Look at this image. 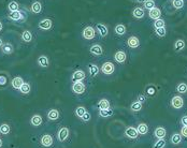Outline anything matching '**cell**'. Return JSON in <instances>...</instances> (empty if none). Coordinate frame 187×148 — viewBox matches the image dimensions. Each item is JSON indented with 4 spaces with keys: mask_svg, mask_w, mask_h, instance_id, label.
Here are the masks:
<instances>
[{
    "mask_svg": "<svg viewBox=\"0 0 187 148\" xmlns=\"http://www.w3.org/2000/svg\"><path fill=\"white\" fill-rule=\"evenodd\" d=\"M70 136H71V131H70L69 127L62 126L57 131V140L59 143H67L69 141Z\"/></svg>",
    "mask_w": 187,
    "mask_h": 148,
    "instance_id": "6da1fadb",
    "label": "cell"
},
{
    "mask_svg": "<svg viewBox=\"0 0 187 148\" xmlns=\"http://www.w3.org/2000/svg\"><path fill=\"white\" fill-rule=\"evenodd\" d=\"M71 90L73 94H75L76 96H81V94H85L86 91V85L83 82H76V83H72Z\"/></svg>",
    "mask_w": 187,
    "mask_h": 148,
    "instance_id": "7a4b0ae2",
    "label": "cell"
},
{
    "mask_svg": "<svg viewBox=\"0 0 187 148\" xmlns=\"http://www.w3.org/2000/svg\"><path fill=\"white\" fill-rule=\"evenodd\" d=\"M100 71L104 75H112L115 72V64L112 61H106L102 63L100 68Z\"/></svg>",
    "mask_w": 187,
    "mask_h": 148,
    "instance_id": "3957f363",
    "label": "cell"
},
{
    "mask_svg": "<svg viewBox=\"0 0 187 148\" xmlns=\"http://www.w3.org/2000/svg\"><path fill=\"white\" fill-rule=\"evenodd\" d=\"M82 37L85 40H94L96 37V28H94L93 26H86L82 31Z\"/></svg>",
    "mask_w": 187,
    "mask_h": 148,
    "instance_id": "277c9868",
    "label": "cell"
},
{
    "mask_svg": "<svg viewBox=\"0 0 187 148\" xmlns=\"http://www.w3.org/2000/svg\"><path fill=\"white\" fill-rule=\"evenodd\" d=\"M94 109H97V111H100V109H110V107H112L111 105V101L109 100V99L106 98H102L100 99V100H98V102H97L95 105L93 106Z\"/></svg>",
    "mask_w": 187,
    "mask_h": 148,
    "instance_id": "5b68a950",
    "label": "cell"
},
{
    "mask_svg": "<svg viewBox=\"0 0 187 148\" xmlns=\"http://www.w3.org/2000/svg\"><path fill=\"white\" fill-rule=\"evenodd\" d=\"M40 144L45 148L52 147L54 144V137L51 134H43L40 138Z\"/></svg>",
    "mask_w": 187,
    "mask_h": 148,
    "instance_id": "8992f818",
    "label": "cell"
},
{
    "mask_svg": "<svg viewBox=\"0 0 187 148\" xmlns=\"http://www.w3.org/2000/svg\"><path fill=\"white\" fill-rule=\"evenodd\" d=\"M86 79V74L85 71L83 70H76L71 74V82L72 83H76V82H83Z\"/></svg>",
    "mask_w": 187,
    "mask_h": 148,
    "instance_id": "52a82bcc",
    "label": "cell"
},
{
    "mask_svg": "<svg viewBox=\"0 0 187 148\" xmlns=\"http://www.w3.org/2000/svg\"><path fill=\"white\" fill-rule=\"evenodd\" d=\"M113 57H114V60H115V61L117 62V63H119V64L125 63L126 60H127V54H126L125 51H122V49L116 51Z\"/></svg>",
    "mask_w": 187,
    "mask_h": 148,
    "instance_id": "ba28073f",
    "label": "cell"
},
{
    "mask_svg": "<svg viewBox=\"0 0 187 148\" xmlns=\"http://www.w3.org/2000/svg\"><path fill=\"white\" fill-rule=\"evenodd\" d=\"M171 106L175 109H181L184 106V99L181 96H174L171 99Z\"/></svg>",
    "mask_w": 187,
    "mask_h": 148,
    "instance_id": "9c48e42d",
    "label": "cell"
},
{
    "mask_svg": "<svg viewBox=\"0 0 187 148\" xmlns=\"http://www.w3.org/2000/svg\"><path fill=\"white\" fill-rule=\"evenodd\" d=\"M89 53H90L93 56L100 57L103 55V47L101 46L100 44H93L89 47Z\"/></svg>",
    "mask_w": 187,
    "mask_h": 148,
    "instance_id": "30bf717a",
    "label": "cell"
},
{
    "mask_svg": "<svg viewBox=\"0 0 187 148\" xmlns=\"http://www.w3.org/2000/svg\"><path fill=\"white\" fill-rule=\"evenodd\" d=\"M124 134H125L128 138H130V140H135V138H138V136L140 135L138 130H137V128H135V127H128V128H126L125 133Z\"/></svg>",
    "mask_w": 187,
    "mask_h": 148,
    "instance_id": "8fae6325",
    "label": "cell"
},
{
    "mask_svg": "<svg viewBox=\"0 0 187 148\" xmlns=\"http://www.w3.org/2000/svg\"><path fill=\"white\" fill-rule=\"evenodd\" d=\"M87 69H88V73L90 74V76L93 77H96L100 72V68L96 63H93V62H89L87 64Z\"/></svg>",
    "mask_w": 187,
    "mask_h": 148,
    "instance_id": "7c38bea8",
    "label": "cell"
},
{
    "mask_svg": "<svg viewBox=\"0 0 187 148\" xmlns=\"http://www.w3.org/2000/svg\"><path fill=\"white\" fill-rule=\"evenodd\" d=\"M127 45L130 48H138L139 45H140V40L135 35H131L127 39Z\"/></svg>",
    "mask_w": 187,
    "mask_h": 148,
    "instance_id": "4fadbf2b",
    "label": "cell"
},
{
    "mask_svg": "<svg viewBox=\"0 0 187 148\" xmlns=\"http://www.w3.org/2000/svg\"><path fill=\"white\" fill-rule=\"evenodd\" d=\"M96 31H98V33L100 35V37H102V38L106 37L108 33H109V29H108V27H106V25L101 24V23L96 24Z\"/></svg>",
    "mask_w": 187,
    "mask_h": 148,
    "instance_id": "5bb4252c",
    "label": "cell"
},
{
    "mask_svg": "<svg viewBox=\"0 0 187 148\" xmlns=\"http://www.w3.org/2000/svg\"><path fill=\"white\" fill-rule=\"evenodd\" d=\"M53 27V22L49 18H44V20H40L39 23V28L42 30H49Z\"/></svg>",
    "mask_w": 187,
    "mask_h": 148,
    "instance_id": "9a60e30c",
    "label": "cell"
},
{
    "mask_svg": "<svg viewBox=\"0 0 187 148\" xmlns=\"http://www.w3.org/2000/svg\"><path fill=\"white\" fill-rule=\"evenodd\" d=\"M154 136H155L156 138H165L166 135H167V131H166V129L163 128V127H157V128L154 130Z\"/></svg>",
    "mask_w": 187,
    "mask_h": 148,
    "instance_id": "2e32d148",
    "label": "cell"
},
{
    "mask_svg": "<svg viewBox=\"0 0 187 148\" xmlns=\"http://www.w3.org/2000/svg\"><path fill=\"white\" fill-rule=\"evenodd\" d=\"M59 117H60V113H59V111L57 109H51L47 112V118L49 120L55 121L57 119H59Z\"/></svg>",
    "mask_w": 187,
    "mask_h": 148,
    "instance_id": "e0dca14e",
    "label": "cell"
},
{
    "mask_svg": "<svg viewBox=\"0 0 187 148\" xmlns=\"http://www.w3.org/2000/svg\"><path fill=\"white\" fill-rule=\"evenodd\" d=\"M113 114H114V111H113V109H112V107L98 111V116L101 117V118H109V117L113 116Z\"/></svg>",
    "mask_w": 187,
    "mask_h": 148,
    "instance_id": "ac0fdd59",
    "label": "cell"
},
{
    "mask_svg": "<svg viewBox=\"0 0 187 148\" xmlns=\"http://www.w3.org/2000/svg\"><path fill=\"white\" fill-rule=\"evenodd\" d=\"M30 123H31V126L33 127H39L41 126L42 123H43V119H42V116L39 115V114H36L30 118Z\"/></svg>",
    "mask_w": 187,
    "mask_h": 148,
    "instance_id": "d6986e66",
    "label": "cell"
},
{
    "mask_svg": "<svg viewBox=\"0 0 187 148\" xmlns=\"http://www.w3.org/2000/svg\"><path fill=\"white\" fill-rule=\"evenodd\" d=\"M37 62L41 68H47L49 64V60L45 55H41V56L38 57Z\"/></svg>",
    "mask_w": 187,
    "mask_h": 148,
    "instance_id": "ffe728a7",
    "label": "cell"
},
{
    "mask_svg": "<svg viewBox=\"0 0 187 148\" xmlns=\"http://www.w3.org/2000/svg\"><path fill=\"white\" fill-rule=\"evenodd\" d=\"M25 82H24V79H22L21 76H16V77H14V79H12V82H11V85H12V87L14 89H18L20 90V88L22 87V85L24 84Z\"/></svg>",
    "mask_w": 187,
    "mask_h": 148,
    "instance_id": "44dd1931",
    "label": "cell"
},
{
    "mask_svg": "<svg viewBox=\"0 0 187 148\" xmlns=\"http://www.w3.org/2000/svg\"><path fill=\"white\" fill-rule=\"evenodd\" d=\"M148 16H150L152 20H158V18H160V16H161V11H160V9H158V8H154V9H152V10H150V12H148Z\"/></svg>",
    "mask_w": 187,
    "mask_h": 148,
    "instance_id": "7402d4cb",
    "label": "cell"
},
{
    "mask_svg": "<svg viewBox=\"0 0 187 148\" xmlns=\"http://www.w3.org/2000/svg\"><path fill=\"white\" fill-rule=\"evenodd\" d=\"M137 130H138L140 135H146V134L148 133V126L146 123L141 122L137 126Z\"/></svg>",
    "mask_w": 187,
    "mask_h": 148,
    "instance_id": "603a6c76",
    "label": "cell"
},
{
    "mask_svg": "<svg viewBox=\"0 0 187 148\" xmlns=\"http://www.w3.org/2000/svg\"><path fill=\"white\" fill-rule=\"evenodd\" d=\"M86 112H87V109H86L85 106H82V105L81 106H76L75 109H74V115L76 116V118L81 119Z\"/></svg>",
    "mask_w": 187,
    "mask_h": 148,
    "instance_id": "cb8c5ba5",
    "label": "cell"
},
{
    "mask_svg": "<svg viewBox=\"0 0 187 148\" xmlns=\"http://www.w3.org/2000/svg\"><path fill=\"white\" fill-rule=\"evenodd\" d=\"M30 9L33 14H40L42 12V3L40 1H35V2H32Z\"/></svg>",
    "mask_w": 187,
    "mask_h": 148,
    "instance_id": "d4e9b609",
    "label": "cell"
},
{
    "mask_svg": "<svg viewBox=\"0 0 187 148\" xmlns=\"http://www.w3.org/2000/svg\"><path fill=\"white\" fill-rule=\"evenodd\" d=\"M9 18L12 20H21L23 18V13L22 11L17 10V11H13V12H10L9 13Z\"/></svg>",
    "mask_w": 187,
    "mask_h": 148,
    "instance_id": "484cf974",
    "label": "cell"
},
{
    "mask_svg": "<svg viewBox=\"0 0 187 148\" xmlns=\"http://www.w3.org/2000/svg\"><path fill=\"white\" fill-rule=\"evenodd\" d=\"M114 32H115L117 35H124L127 32V28H126L125 25L123 24H118L115 26V28H114Z\"/></svg>",
    "mask_w": 187,
    "mask_h": 148,
    "instance_id": "4316f807",
    "label": "cell"
},
{
    "mask_svg": "<svg viewBox=\"0 0 187 148\" xmlns=\"http://www.w3.org/2000/svg\"><path fill=\"white\" fill-rule=\"evenodd\" d=\"M170 142L173 145H179V144L182 143V135H181V133H177V132L173 133L171 135V137H170Z\"/></svg>",
    "mask_w": 187,
    "mask_h": 148,
    "instance_id": "83f0119b",
    "label": "cell"
},
{
    "mask_svg": "<svg viewBox=\"0 0 187 148\" xmlns=\"http://www.w3.org/2000/svg\"><path fill=\"white\" fill-rule=\"evenodd\" d=\"M144 10H143L142 8H140V7H138V8H135L133 9V11H132V15L135 16V18H143L144 17Z\"/></svg>",
    "mask_w": 187,
    "mask_h": 148,
    "instance_id": "f1b7e54d",
    "label": "cell"
},
{
    "mask_svg": "<svg viewBox=\"0 0 187 148\" xmlns=\"http://www.w3.org/2000/svg\"><path fill=\"white\" fill-rule=\"evenodd\" d=\"M185 41L182 39H179L176 40L174 42V49L176 51V52H181V51H183V49L185 48Z\"/></svg>",
    "mask_w": 187,
    "mask_h": 148,
    "instance_id": "f546056e",
    "label": "cell"
},
{
    "mask_svg": "<svg viewBox=\"0 0 187 148\" xmlns=\"http://www.w3.org/2000/svg\"><path fill=\"white\" fill-rule=\"evenodd\" d=\"M142 106H143L142 103H140L138 101H135L130 104V111L133 112V113H138V112H140L142 109Z\"/></svg>",
    "mask_w": 187,
    "mask_h": 148,
    "instance_id": "4dcf8cb0",
    "label": "cell"
},
{
    "mask_svg": "<svg viewBox=\"0 0 187 148\" xmlns=\"http://www.w3.org/2000/svg\"><path fill=\"white\" fill-rule=\"evenodd\" d=\"M22 40L24 41V42L28 43L30 42L32 40V35H31V32L29 31V30H24L22 33Z\"/></svg>",
    "mask_w": 187,
    "mask_h": 148,
    "instance_id": "1f68e13d",
    "label": "cell"
},
{
    "mask_svg": "<svg viewBox=\"0 0 187 148\" xmlns=\"http://www.w3.org/2000/svg\"><path fill=\"white\" fill-rule=\"evenodd\" d=\"M166 144L167 143H166L165 138H158L153 144V148H165Z\"/></svg>",
    "mask_w": 187,
    "mask_h": 148,
    "instance_id": "d6a6232c",
    "label": "cell"
},
{
    "mask_svg": "<svg viewBox=\"0 0 187 148\" xmlns=\"http://www.w3.org/2000/svg\"><path fill=\"white\" fill-rule=\"evenodd\" d=\"M30 89H31V87H30L29 83H24L20 88V92L23 94H28L30 92Z\"/></svg>",
    "mask_w": 187,
    "mask_h": 148,
    "instance_id": "836d02e7",
    "label": "cell"
},
{
    "mask_svg": "<svg viewBox=\"0 0 187 148\" xmlns=\"http://www.w3.org/2000/svg\"><path fill=\"white\" fill-rule=\"evenodd\" d=\"M10 130H11V128L8 123H2V125L0 126V134L8 135V134L10 133Z\"/></svg>",
    "mask_w": 187,
    "mask_h": 148,
    "instance_id": "e575fe53",
    "label": "cell"
},
{
    "mask_svg": "<svg viewBox=\"0 0 187 148\" xmlns=\"http://www.w3.org/2000/svg\"><path fill=\"white\" fill-rule=\"evenodd\" d=\"M1 49H2V53L9 55L13 52V46H12V44H10V43H5V44L2 45Z\"/></svg>",
    "mask_w": 187,
    "mask_h": 148,
    "instance_id": "d590c367",
    "label": "cell"
},
{
    "mask_svg": "<svg viewBox=\"0 0 187 148\" xmlns=\"http://www.w3.org/2000/svg\"><path fill=\"white\" fill-rule=\"evenodd\" d=\"M176 91L179 94H186L187 92V84L186 83H180L176 86Z\"/></svg>",
    "mask_w": 187,
    "mask_h": 148,
    "instance_id": "8d00e7d4",
    "label": "cell"
},
{
    "mask_svg": "<svg viewBox=\"0 0 187 148\" xmlns=\"http://www.w3.org/2000/svg\"><path fill=\"white\" fill-rule=\"evenodd\" d=\"M8 9L10 10V12H13V11H17L20 10V5H18L16 1H10L9 5H8Z\"/></svg>",
    "mask_w": 187,
    "mask_h": 148,
    "instance_id": "74e56055",
    "label": "cell"
},
{
    "mask_svg": "<svg viewBox=\"0 0 187 148\" xmlns=\"http://www.w3.org/2000/svg\"><path fill=\"white\" fill-rule=\"evenodd\" d=\"M156 35H158V37L160 38H163L166 37V35H167V31H166V28L165 27H161V28H156Z\"/></svg>",
    "mask_w": 187,
    "mask_h": 148,
    "instance_id": "f35d334b",
    "label": "cell"
},
{
    "mask_svg": "<svg viewBox=\"0 0 187 148\" xmlns=\"http://www.w3.org/2000/svg\"><path fill=\"white\" fill-rule=\"evenodd\" d=\"M144 8L147 9V10H152L155 8V2H154V0H146L145 2H144Z\"/></svg>",
    "mask_w": 187,
    "mask_h": 148,
    "instance_id": "ab89813d",
    "label": "cell"
},
{
    "mask_svg": "<svg viewBox=\"0 0 187 148\" xmlns=\"http://www.w3.org/2000/svg\"><path fill=\"white\" fill-rule=\"evenodd\" d=\"M145 92L148 94V96H154V94H156L155 87L153 86V85H148V86L145 88Z\"/></svg>",
    "mask_w": 187,
    "mask_h": 148,
    "instance_id": "60d3db41",
    "label": "cell"
},
{
    "mask_svg": "<svg viewBox=\"0 0 187 148\" xmlns=\"http://www.w3.org/2000/svg\"><path fill=\"white\" fill-rule=\"evenodd\" d=\"M154 27L155 28L165 27V20H163V18H158V20H156L155 23H154Z\"/></svg>",
    "mask_w": 187,
    "mask_h": 148,
    "instance_id": "b9f144b4",
    "label": "cell"
},
{
    "mask_svg": "<svg viewBox=\"0 0 187 148\" xmlns=\"http://www.w3.org/2000/svg\"><path fill=\"white\" fill-rule=\"evenodd\" d=\"M81 120L83 121V122H85V123L89 122V121L91 120V114L89 113L88 111H87L86 113L84 114V116H83V117H82V118H81Z\"/></svg>",
    "mask_w": 187,
    "mask_h": 148,
    "instance_id": "7bdbcfd3",
    "label": "cell"
},
{
    "mask_svg": "<svg viewBox=\"0 0 187 148\" xmlns=\"http://www.w3.org/2000/svg\"><path fill=\"white\" fill-rule=\"evenodd\" d=\"M172 5L175 9H182V8L184 7V3H183L182 0H173Z\"/></svg>",
    "mask_w": 187,
    "mask_h": 148,
    "instance_id": "ee69618b",
    "label": "cell"
},
{
    "mask_svg": "<svg viewBox=\"0 0 187 148\" xmlns=\"http://www.w3.org/2000/svg\"><path fill=\"white\" fill-rule=\"evenodd\" d=\"M146 100H147V99H146V97L144 96V94H139V96L137 97V101L140 102V103H142V104L145 103Z\"/></svg>",
    "mask_w": 187,
    "mask_h": 148,
    "instance_id": "f6af8a7d",
    "label": "cell"
},
{
    "mask_svg": "<svg viewBox=\"0 0 187 148\" xmlns=\"http://www.w3.org/2000/svg\"><path fill=\"white\" fill-rule=\"evenodd\" d=\"M180 133H181V135H182L183 137L187 138V126H183L182 128H181Z\"/></svg>",
    "mask_w": 187,
    "mask_h": 148,
    "instance_id": "bcb514c9",
    "label": "cell"
},
{
    "mask_svg": "<svg viewBox=\"0 0 187 148\" xmlns=\"http://www.w3.org/2000/svg\"><path fill=\"white\" fill-rule=\"evenodd\" d=\"M8 83V79L5 75H0V85L1 86H3V85H5Z\"/></svg>",
    "mask_w": 187,
    "mask_h": 148,
    "instance_id": "7dc6e473",
    "label": "cell"
},
{
    "mask_svg": "<svg viewBox=\"0 0 187 148\" xmlns=\"http://www.w3.org/2000/svg\"><path fill=\"white\" fill-rule=\"evenodd\" d=\"M180 122L182 126H187V115H184V116L181 118Z\"/></svg>",
    "mask_w": 187,
    "mask_h": 148,
    "instance_id": "c3c4849f",
    "label": "cell"
},
{
    "mask_svg": "<svg viewBox=\"0 0 187 148\" xmlns=\"http://www.w3.org/2000/svg\"><path fill=\"white\" fill-rule=\"evenodd\" d=\"M145 1L146 0H137V2H139V3H144Z\"/></svg>",
    "mask_w": 187,
    "mask_h": 148,
    "instance_id": "681fc988",
    "label": "cell"
},
{
    "mask_svg": "<svg viewBox=\"0 0 187 148\" xmlns=\"http://www.w3.org/2000/svg\"><path fill=\"white\" fill-rule=\"evenodd\" d=\"M3 45V42H2V39H0V47H2Z\"/></svg>",
    "mask_w": 187,
    "mask_h": 148,
    "instance_id": "f907efd6",
    "label": "cell"
},
{
    "mask_svg": "<svg viewBox=\"0 0 187 148\" xmlns=\"http://www.w3.org/2000/svg\"><path fill=\"white\" fill-rule=\"evenodd\" d=\"M2 28H3V26H2V23L0 22V31H1V30H2Z\"/></svg>",
    "mask_w": 187,
    "mask_h": 148,
    "instance_id": "816d5d0a",
    "label": "cell"
},
{
    "mask_svg": "<svg viewBox=\"0 0 187 148\" xmlns=\"http://www.w3.org/2000/svg\"><path fill=\"white\" fill-rule=\"evenodd\" d=\"M2 140H1V138H0V148H1V147H2Z\"/></svg>",
    "mask_w": 187,
    "mask_h": 148,
    "instance_id": "f5cc1de1",
    "label": "cell"
},
{
    "mask_svg": "<svg viewBox=\"0 0 187 148\" xmlns=\"http://www.w3.org/2000/svg\"><path fill=\"white\" fill-rule=\"evenodd\" d=\"M182 1H183V0H182Z\"/></svg>",
    "mask_w": 187,
    "mask_h": 148,
    "instance_id": "db71d44e",
    "label": "cell"
}]
</instances>
